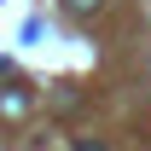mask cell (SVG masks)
I'll list each match as a JSON object with an SVG mask.
<instances>
[{"label":"cell","mask_w":151,"mask_h":151,"mask_svg":"<svg viewBox=\"0 0 151 151\" xmlns=\"http://www.w3.org/2000/svg\"><path fill=\"white\" fill-rule=\"evenodd\" d=\"M0 116H6V122L29 116V87H0Z\"/></svg>","instance_id":"1"},{"label":"cell","mask_w":151,"mask_h":151,"mask_svg":"<svg viewBox=\"0 0 151 151\" xmlns=\"http://www.w3.org/2000/svg\"><path fill=\"white\" fill-rule=\"evenodd\" d=\"M64 6H70L76 18H87V12H99V0H64Z\"/></svg>","instance_id":"2"},{"label":"cell","mask_w":151,"mask_h":151,"mask_svg":"<svg viewBox=\"0 0 151 151\" xmlns=\"http://www.w3.org/2000/svg\"><path fill=\"white\" fill-rule=\"evenodd\" d=\"M76 151H105V145H93V139H81V145H76Z\"/></svg>","instance_id":"3"}]
</instances>
